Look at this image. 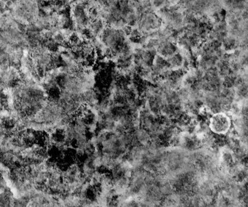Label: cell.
Segmentation results:
<instances>
[{"mask_svg": "<svg viewBox=\"0 0 248 207\" xmlns=\"http://www.w3.org/2000/svg\"><path fill=\"white\" fill-rule=\"evenodd\" d=\"M210 128L216 134H227L231 128V120L224 113L213 115L210 119Z\"/></svg>", "mask_w": 248, "mask_h": 207, "instance_id": "6da1fadb", "label": "cell"}]
</instances>
